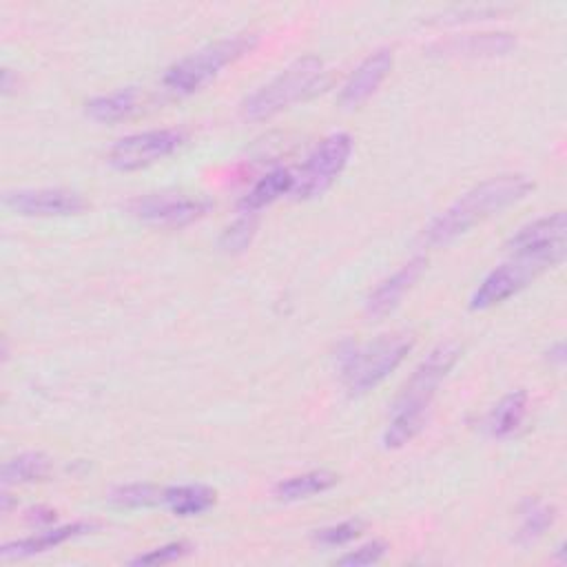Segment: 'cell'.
I'll return each instance as SVG.
<instances>
[{"instance_id": "6da1fadb", "label": "cell", "mask_w": 567, "mask_h": 567, "mask_svg": "<svg viewBox=\"0 0 567 567\" xmlns=\"http://www.w3.org/2000/svg\"><path fill=\"white\" fill-rule=\"evenodd\" d=\"M458 357H461V343L443 341L434 346L425 354V359L414 368L412 377L403 385L392 408V416L383 432V445L388 450L403 447L423 430L436 388L454 368Z\"/></svg>"}, {"instance_id": "7a4b0ae2", "label": "cell", "mask_w": 567, "mask_h": 567, "mask_svg": "<svg viewBox=\"0 0 567 567\" xmlns=\"http://www.w3.org/2000/svg\"><path fill=\"white\" fill-rule=\"evenodd\" d=\"M532 186L534 184L525 175H498L481 182L430 221L425 228V241L432 246H445L458 239L474 226L520 202Z\"/></svg>"}, {"instance_id": "3957f363", "label": "cell", "mask_w": 567, "mask_h": 567, "mask_svg": "<svg viewBox=\"0 0 567 567\" xmlns=\"http://www.w3.org/2000/svg\"><path fill=\"white\" fill-rule=\"evenodd\" d=\"M257 44V35L241 33L233 38L217 40L195 53L182 58L164 73V86L175 95H190L204 89L210 80H215L224 66L237 62Z\"/></svg>"}, {"instance_id": "277c9868", "label": "cell", "mask_w": 567, "mask_h": 567, "mask_svg": "<svg viewBox=\"0 0 567 567\" xmlns=\"http://www.w3.org/2000/svg\"><path fill=\"white\" fill-rule=\"evenodd\" d=\"M408 334H383L372 343L354 346L341 357V379L352 394H365L383 383L412 350Z\"/></svg>"}, {"instance_id": "5b68a950", "label": "cell", "mask_w": 567, "mask_h": 567, "mask_svg": "<svg viewBox=\"0 0 567 567\" xmlns=\"http://www.w3.org/2000/svg\"><path fill=\"white\" fill-rule=\"evenodd\" d=\"M321 75L323 62L317 55H303L288 64L270 82L261 84L255 93H250L241 104V115L246 120L272 117L275 113L288 109L306 93H310Z\"/></svg>"}, {"instance_id": "8992f818", "label": "cell", "mask_w": 567, "mask_h": 567, "mask_svg": "<svg viewBox=\"0 0 567 567\" xmlns=\"http://www.w3.org/2000/svg\"><path fill=\"white\" fill-rule=\"evenodd\" d=\"M560 259L545 255H514V259L489 270L470 297L472 310H489L516 292H520L543 270L556 266Z\"/></svg>"}, {"instance_id": "52a82bcc", "label": "cell", "mask_w": 567, "mask_h": 567, "mask_svg": "<svg viewBox=\"0 0 567 567\" xmlns=\"http://www.w3.org/2000/svg\"><path fill=\"white\" fill-rule=\"evenodd\" d=\"M350 155H352V137L348 133H332L323 137L306 157L299 173H295L292 193L303 199L321 195L341 175Z\"/></svg>"}, {"instance_id": "ba28073f", "label": "cell", "mask_w": 567, "mask_h": 567, "mask_svg": "<svg viewBox=\"0 0 567 567\" xmlns=\"http://www.w3.org/2000/svg\"><path fill=\"white\" fill-rule=\"evenodd\" d=\"M213 204L204 197H190L184 193H148L126 202V213L144 224L153 226H188L208 215Z\"/></svg>"}, {"instance_id": "9c48e42d", "label": "cell", "mask_w": 567, "mask_h": 567, "mask_svg": "<svg viewBox=\"0 0 567 567\" xmlns=\"http://www.w3.org/2000/svg\"><path fill=\"white\" fill-rule=\"evenodd\" d=\"M186 135L179 128H153L126 135L109 151V164L117 171H140L173 155Z\"/></svg>"}, {"instance_id": "30bf717a", "label": "cell", "mask_w": 567, "mask_h": 567, "mask_svg": "<svg viewBox=\"0 0 567 567\" xmlns=\"http://www.w3.org/2000/svg\"><path fill=\"white\" fill-rule=\"evenodd\" d=\"M4 206L22 217H69L84 210L80 193L66 188H20L2 197Z\"/></svg>"}, {"instance_id": "8fae6325", "label": "cell", "mask_w": 567, "mask_h": 567, "mask_svg": "<svg viewBox=\"0 0 567 567\" xmlns=\"http://www.w3.org/2000/svg\"><path fill=\"white\" fill-rule=\"evenodd\" d=\"M565 233L567 217L563 210L538 217L520 226L507 241L514 255H545L563 261L565 257Z\"/></svg>"}, {"instance_id": "7c38bea8", "label": "cell", "mask_w": 567, "mask_h": 567, "mask_svg": "<svg viewBox=\"0 0 567 567\" xmlns=\"http://www.w3.org/2000/svg\"><path fill=\"white\" fill-rule=\"evenodd\" d=\"M390 69H392V51L390 49H377L374 53H370L343 84V89L339 93L341 106L352 109V106H359L361 102H365L379 89V84L385 80Z\"/></svg>"}, {"instance_id": "4fadbf2b", "label": "cell", "mask_w": 567, "mask_h": 567, "mask_svg": "<svg viewBox=\"0 0 567 567\" xmlns=\"http://www.w3.org/2000/svg\"><path fill=\"white\" fill-rule=\"evenodd\" d=\"M425 268V259L423 257H414L408 264H403L396 272H392L390 277H385L368 297L365 301V312L368 317H383L390 310H394L399 306V301L403 299V295L412 288V284L421 277Z\"/></svg>"}, {"instance_id": "5bb4252c", "label": "cell", "mask_w": 567, "mask_h": 567, "mask_svg": "<svg viewBox=\"0 0 567 567\" xmlns=\"http://www.w3.org/2000/svg\"><path fill=\"white\" fill-rule=\"evenodd\" d=\"M95 525L93 523H84V520H78V523H69V525H60V527H49L44 532H38L35 536H27V538H20V540H11V543H4L2 549H0V556L4 560H13V558H27V556H35V554H42V551H49L71 538H78L82 534H89L93 532Z\"/></svg>"}, {"instance_id": "9a60e30c", "label": "cell", "mask_w": 567, "mask_h": 567, "mask_svg": "<svg viewBox=\"0 0 567 567\" xmlns=\"http://www.w3.org/2000/svg\"><path fill=\"white\" fill-rule=\"evenodd\" d=\"M292 188H295V173L290 168L277 166V168L268 171L266 175H261L248 188V193L239 202V208H241V213H252L255 215L264 206H270L279 197L292 193Z\"/></svg>"}, {"instance_id": "2e32d148", "label": "cell", "mask_w": 567, "mask_h": 567, "mask_svg": "<svg viewBox=\"0 0 567 567\" xmlns=\"http://www.w3.org/2000/svg\"><path fill=\"white\" fill-rule=\"evenodd\" d=\"M162 505H166L175 516L182 518L199 516L215 505V489L202 483L168 485L162 489Z\"/></svg>"}, {"instance_id": "e0dca14e", "label": "cell", "mask_w": 567, "mask_h": 567, "mask_svg": "<svg viewBox=\"0 0 567 567\" xmlns=\"http://www.w3.org/2000/svg\"><path fill=\"white\" fill-rule=\"evenodd\" d=\"M142 93L137 86H124L86 102V115L95 122H120L140 109Z\"/></svg>"}, {"instance_id": "ac0fdd59", "label": "cell", "mask_w": 567, "mask_h": 567, "mask_svg": "<svg viewBox=\"0 0 567 567\" xmlns=\"http://www.w3.org/2000/svg\"><path fill=\"white\" fill-rule=\"evenodd\" d=\"M527 414V394L523 390H514L505 394L487 414L485 427L494 439L512 436L525 421Z\"/></svg>"}, {"instance_id": "d6986e66", "label": "cell", "mask_w": 567, "mask_h": 567, "mask_svg": "<svg viewBox=\"0 0 567 567\" xmlns=\"http://www.w3.org/2000/svg\"><path fill=\"white\" fill-rule=\"evenodd\" d=\"M334 485H337V474L334 472L312 470V472L295 474V476H288V478L279 481L275 485V498H279L284 503H295V501H303V498L323 494Z\"/></svg>"}, {"instance_id": "ffe728a7", "label": "cell", "mask_w": 567, "mask_h": 567, "mask_svg": "<svg viewBox=\"0 0 567 567\" xmlns=\"http://www.w3.org/2000/svg\"><path fill=\"white\" fill-rule=\"evenodd\" d=\"M51 458L42 452H22L13 458H9L2 465V485H20V483H33L49 474Z\"/></svg>"}, {"instance_id": "44dd1931", "label": "cell", "mask_w": 567, "mask_h": 567, "mask_svg": "<svg viewBox=\"0 0 567 567\" xmlns=\"http://www.w3.org/2000/svg\"><path fill=\"white\" fill-rule=\"evenodd\" d=\"M554 518H556V514H554L551 505H547L538 498H527L520 505V525L516 532L518 543H523V545L536 543L551 527Z\"/></svg>"}, {"instance_id": "7402d4cb", "label": "cell", "mask_w": 567, "mask_h": 567, "mask_svg": "<svg viewBox=\"0 0 567 567\" xmlns=\"http://www.w3.org/2000/svg\"><path fill=\"white\" fill-rule=\"evenodd\" d=\"M162 489L151 483H128L115 487L109 498L120 507H151L162 505Z\"/></svg>"}, {"instance_id": "603a6c76", "label": "cell", "mask_w": 567, "mask_h": 567, "mask_svg": "<svg viewBox=\"0 0 567 567\" xmlns=\"http://www.w3.org/2000/svg\"><path fill=\"white\" fill-rule=\"evenodd\" d=\"M255 228H257V219L252 213H244L241 217H237L221 235L219 244L224 250L228 252H239L244 248H248V244L252 241V235H255Z\"/></svg>"}, {"instance_id": "cb8c5ba5", "label": "cell", "mask_w": 567, "mask_h": 567, "mask_svg": "<svg viewBox=\"0 0 567 567\" xmlns=\"http://www.w3.org/2000/svg\"><path fill=\"white\" fill-rule=\"evenodd\" d=\"M361 532H363V523L357 518H350V520H341V523L317 529L315 540L323 547H341V545L359 538Z\"/></svg>"}, {"instance_id": "d4e9b609", "label": "cell", "mask_w": 567, "mask_h": 567, "mask_svg": "<svg viewBox=\"0 0 567 567\" xmlns=\"http://www.w3.org/2000/svg\"><path fill=\"white\" fill-rule=\"evenodd\" d=\"M188 551H190V545L184 543V540L166 543L162 547H155V549H148L144 554H137L135 558H131V565H164V563L179 560Z\"/></svg>"}, {"instance_id": "484cf974", "label": "cell", "mask_w": 567, "mask_h": 567, "mask_svg": "<svg viewBox=\"0 0 567 567\" xmlns=\"http://www.w3.org/2000/svg\"><path fill=\"white\" fill-rule=\"evenodd\" d=\"M385 549L388 545L383 540H370V543H363L361 547L343 554L337 558L339 565H350V567H365V565H374L379 563L383 556H385Z\"/></svg>"}, {"instance_id": "4316f807", "label": "cell", "mask_w": 567, "mask_h": 567, "mask_svg": "<svg viewBox=\"0 0 567 567\" xmlns=\"http://www.w3.org/2000/svg\"><path fill=\"white\" fill-rule=\"evenodd\" d=\"M549 359L556 363V365H563V361H565V346L558 341L554 348H549Z\"/></svg>"}]
</instances>
